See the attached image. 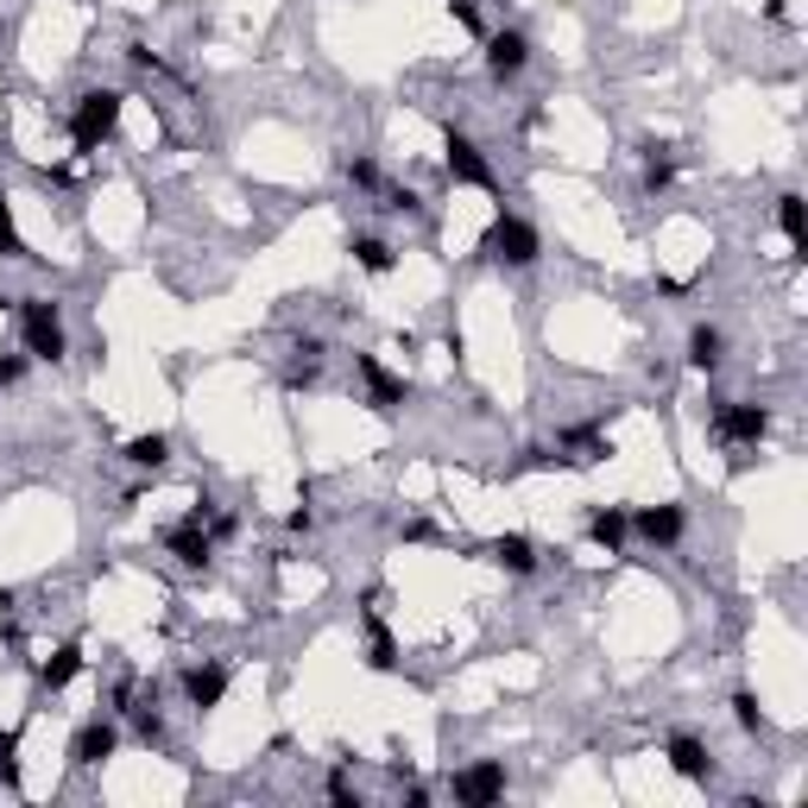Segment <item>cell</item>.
Listing matches in <instances>:
<instances>
[{
	"label": "cell",
	"instance_id": "obj_14",
	"mask_svg": "<svg viewBox=\"0 0 808 808\" xmlns=\"http://www.w3.org/2000/svg\"><path fill=\"white\" fill-rule=\"evenodd\" d=\"M638 158H645V197H664L676 183V171H682V158H676L670 139H645L638 146Z\"/></svg>",
	"mask_w": 808,
	"mask_h": 808
},
{
	"label": "cell",
	"instance_id": "obj_6",
	"mask_svg": "<svg viewBox=\"0 0 808 808\" xmlns=\"http://www.w3.org/2000/svg\"><path fill=\"white\" fill-rule=\"evenodd\" d=\"M487 77L493 82H518L525 70H531V39L518 32V26H499V32H487Z\"/></svg>",
	"mask_w": 808,
	"mask_h": 808
},
{
	"label": "cell",
	"instance_id": "obj_7",
	"mask_svg": "<svg viewBox=\"0 0 808 808\" xmlns=\"http://www.w3.org/2000/svg\"><path fill=\"white\" fill-rule=\"evenodd\" d=\"M455 802L461 808H493L499 796H506V765L499 758H480V765H461L455 770Z\"/></svg>",
	"mask_w": 808,
	"mask_h": 808
},
{
	"label": "cell",
	"instance_id": "obj_29",
	"mask_svg": "<svg viewBox=\"0 0 808 808\" xmlns=\"http://www.w3.org/2000/svg\"><path fill=\"white\" fill-rule=\"evenodd\" d=\"M449 13H455V26H461L468 39H487V20H480V0H449Z\"/></svg>",
	"mask_w": 808,
	"mask_h": 808
},
{
	"label": "cell",
	"instance_id": "obj_4",
	"mask_svg": "<svg viewBox=\"0 0 808 808\" xmlns=\"http://www.w3.org/2000/svg\"><path fill=\"white\" fill-rule=\"evenodd\" d=\"M480 247H487L499 266H512V272H525V266H537V259H543V235H537L525 216H506V209H499L493 228L480 235Z\"/></svg>",
	"mask_w": 808,
	"mask_h": 808
},
{
	"label": "cell",
	"instance_id": "obj_22",
	"mask_svg": "<svg viewBox=\"0 0 808 808\" xmlns=\"http://www.w3.org/2000/svg\"><path fill=\"white\" fill-rule=\"evenodd\" d=\"M26 770H20V727L0 732V789H20Z\"/></svg>",
	"mask_w": 808,
	"mask_h": 808
},
{
	"label": "cell",
	"instance_id": "obj_23",
	"mask_svg": "<svg viewBox=\"0 0 808 808\" xmlns=\"http://www.w3.org/2000/svg\"><path fill=\"white\" fill-rule=\"evenodd\" d=\"M0 259H32V247H26L20 221H13V202L0 197Z\"/></svg>",
	"mask_w": 808,
	"mask_h": 808
},
{
	"label": "cell",
	"instance_id": "obj_11",
	"mask_svg": "<svg viewBox=\"0 0 808 808\" xmlns=\"http://www.w3.org/2000/svg\"><path fill=\"white\" fill-rule=\"evenodd\" d=\"M355 367H360V379H367V405H373V411H398V405H405V379H398L379 355H355Z\"/></svg>",
	"mask_w": 808,
	"mask_h": 808
},
{
	"label": "cell",
	"instance_id": "obj_32",
	"mask_svg": "<svg viewBox=\"0 0 808 808\" xmlns=\"http://www.w3.org/2000/svg\"><path fill=\"white\" fill-rule=\"evenodd\" d=\"M386 209H392V216H417L423 197H417V190H386Z\"/></svg>",
	"mask_w": 808,
	"mask_h": 808
},
{
	"label": "cell",
	"instance_id": "obj_30",
	"mask_svg": "<svg viewBox=\"0 0 808 808\" xmlns=\"http://www.w3.org/2000/svg\"><path fill=\"white\" fill-rule=\"evenodd\" d=\"M348 183H355V190H379V164L367 152H355L348 158Z\"/></svg>",
	"mask_w": 808,
	"mask_h": 808
},
{
	"label": "cell",
	"instance_id": "obj_34",
	"mask_svg": "<svg viewBox=\"0 0 808 808\" xmlns=\"http://www.w3.org/2000/svg\"><path fill=\"white\" fill-rule=\"evenodd\" d=\"M322 355H329V348H322L316 336H303V341H297V360H316V367H322Z\"/></svg>",
	"mask_w": 808,
	"mask_h": 808
},
{
	"label": "cell",
	"instance_id": "obj_19",
	"mask_svg": "<svg viewBox=\"0 0 808 808\" xmlns=\"http://www.w3.org/2000/svg\"><path fill=\"white\" fill-rule=\"evenodd\" d=\"M720 360H727V336H720L714 322L689 329V367L695 373H720Z\"/></svg>",
	"mask_w": 808,
	"mask_h": 808
},
{
	"label": "cell",
	"instance_id": "obj_21",
	"mask_svg": "<svg viewBox=\"0 0 808 808\" xmlns=\"http://www.w3.org/2000/svg\"><path fill=\"white\" fill-rule=\"evenodd\" d=\"M77 676H82V645H58V651H51V664L39 670V682L58 695V689H70Z\"/></svg>",
	"mask_w": 808,
	"mask_h": 808
},
{
	"label": "cell",
	"instance_id": "obj_16",
	"mask_svg": "<svg viewBox=\"0 0 808 808\" xmlns=\"http://www.w3.org/2000/svg\"><path fill=\"white\" fill-rule=\"evenodd\" d=\"M487 556H493V562H499L506 575H537V562H543V556H537V543H531L525 531L493 537V543H487Z\"/></svg>",
	"mask_w": 808,
	"mask_h": 808
},
{
	"label": "cell",
	"instance_id": "obj_13",
	"mask_svg": "<svg viewBox=\"0 0 808 808\" xmlns=\"http://www.w3.org/2000/svg\"><path fill=\"white\" fill-rule=\"evenodd\" d=\"M664 758H670V770L682 777V784H708L714 777V758H708V746H701L695 732H676L670 746H664Z\"/></svg>",
	"mask_w": 808,
	"mask_h": 808
},
{
	"label": "cell",
	"instance_id": "obj_27",
	"mask_svg": "<svg viewBox=\"0 0 808 808\" xmlns=\"http://www.w3.org/2000/svg\"><path fill=\"white\" fill-rule=\"evenodd\" d=\"M329 802H336V808H360V784H355V770H348V758L329 770Z\"/></svg>",
	"mask_w": 808,
	"mask_h": 808
},
{
	"label": "cell",
	"instance_id": "obj_18",
	"mask_svg": "<svg viewBox=\"0 0 808 808\" xmlns=\"http://www.w3.org/2000/svg\"><path fill=\"white\" fill-rule=\"evenodd\" d=\"M607 455H612V436H600V430H562V455H556V461L593 468V461H607Z\"/></svg>",
	"mask_w": 808,
	"mask_h": 808
},
{
	"label": "cell",
	"instance_id": "obj_2",
	"mask_svg": "<svg viewBox=\"0 0 808 808\" xmlns=\"http://www.w3.org/2000/svg\"><path fill=\"white\" fill-rule=\"evenodd\" d=\"M20 336H26V355H32V360H51V367H58V360L70 355L58 297H26V303H20Z\"/></svg>",
	"mask_w": 808,
	"mask_h": 808
},
{
	"label": "cell",
	"instance_id": "obj_28",
	"mask_svg": "<svg viewBox=\"0 0 808 808\" xmlns=\"http://www.w3.org/2000/svg\"><path fill=\"white\" fill-rule=\"evenodd\" d=\"M133 714V732H139V746H164V720H158V708L146 701V708H127Z\"/></svg>",
	"mask_w": 808,
	"mask_h": 808
},
{
	"label": "cell",
	"instance_id": "obj_33",
	"mask_svg": "<svg viewBox=\"0 0 808 808\" xmlns=\"http://www.w3.org/2000/svg\"><path fill=\"white\" fill-rule=\"evenodd\" d=\"M127 58H133V70H158V51H152V44H127Z\"/></svg>",
	"mask_w": 808,
	"mask_h": 808
},
{
	"label": "cell",
	"instance_id": "obj_5",
	"mask_svg": "<svg viewBox=\"0 0 808 808\" xmlns=\"http://www.w3.org/2000/svg\"><path fill=\"white\" fill-rule=\"evenodd\" d=\"M442 171H449V183H468V190H499L493 158L480 152L461 127H442Z\"/></svg>",
	"mask_w": 808,
	"mask_h": 808
},
{
	"label": "cell",
	"instance_id": "obj_25",
	"mask_svg": "<svg viewBox=\"0 0 808 808\" xmlns=\"http://www.w3.org/2000/svg\"><path fill=\"white\" fill-rule=\"evenodd\" d=\"M367 670H379V676H392L398 670V645H392V631L373 619V645H367Z\"/></svg>",
	"mask_w": 808,
	"mask_h": 808
},
{
	"label": "cell",
	"instance_id": "obj_9",
	"mask_svg": "<svg viewBox=\"0 0 808 808\" xmlns=\"http://www.w3.org/2000/svg\"><path fill=\"white\" fill-rule=\"evenodd\" d=\"M631 531L645 537L651 550H676L682 531H689V512H682V506H638V512H631Z\"/></svg>",
	"mask_w": 808,
	"mask_h": 808
},
{
	"label": "cell",
	"instance_id": "obj_3",
	"mask_svg": "<svg viewBox=\"0 0 808 808\" xmlns=\"http://www.w3.org/2000/svg\"><path fill=\"white\" fill-rule=\"evenodd\" d=\"M708 430H714V442H727V449H758L770 436V411L765 405H746V398H714Z\"/></svg>",
	"mask_w": 808,
	"mask_h": 808
},
{
	"label": "cell",
	"instance_id": "obj_20",
	"mask_svg": "<svg viewBox=\"0 0 808 808\" xmlns=\"http://www.w3.org/2000/svg\"><path fill=\"white\" fill-rule=\"evenodd\" d=\"M348 253H355V266H360L367 278H386V272L398 266V253H392V247H386L379 235H355V240H348Z\"/></svg>",
	"mask_w": 808,
	"mask_h": 808
},
{
	"label": "cell",
	"instance_id": "obj_1",
	"mask_svg": "<svg viewBox=\"0 0 808 808\" xmlns=\"http://www.w3.org/2000/svg\"><path fill=\"white\" fill-rule=\"evenodd\" d=\"M120 114H127V96L120 89H82L77 108H70V146L77 152H101L114 139Z\"/></svg>",
	"mask_w": 808,
	"mask_h": 808
},
{
	"label": "cell",
	"instance_id": "obj_8",
	"mask_svg": "<svg viewBox=\"0 0 808 808\" xmlns=\"http://www.w3.org/2000/svg\"><path fill=\"white\" fill-rule=\"evenodd\" d=\"M114 751H120V727H114V714H96V720H82V727L70 732V765H77V770L108 765Z\"/></svg>",
	"mask_w": 808,
	"mask_h": 808
},
{
	"label": "cell",
	"instance_id": "obj_26",
	"mask_svg": "<svg viewBox=\"0 0 808 808\" xmlns=\"http://www.w3.org/2000/svg\"><path fill=\"white\" fill-rule=\"evenodd\" d=\"M732 720H739V732H770V720H765V708H758V695L751 689L732 695Z\"/></svg>",
	"mask_w": 808,
	"mask_h": 808
},
{
	"label": "cell",
	"instance_id": "obj_12",
	"mask_svg": "<svg viewBox=\"0 0 808 808\" xmlns=\"http://www.w3.org/2000/svg\"><path fill=\"white\" fill-rule=\"evenodd\" d=\"M164 550L178 556L183 569H209V562H216V537L202 531L197 518H183V525H171V531H164Z\"/></svg>",
	"mask_w": 808,
	"mask_h": 808
},
{
	"label": "cell",
	"instance_id": "obj_24",
	"mask_svg": "<svg viewBox=\"0 0 808 808\" xmlns=\"http://www.w3.org/2000/svg\"><path fill=\"white\" fill-rule=\"evenodd\" d=\"M777 228H784V240L802 253V197H796V190H784V197H777Z\"/></svg>",
	"mask_w": 808,
	"mask_h": 808
},
{
	"label": "cell",
	"instance_id": "obj_31",
	"mask_svg": "<svg viewBox=\"0 0 808 808\" xmlns=\"http://www.w3.org/2000/svg\"><path fill=\"white\" fill-rule=\"evenodd\" d=\"M26 367H32V355H0V386H20Z\"/></svg>",
	"mask_w": 808,
	"mask_h": 808
},
{
	"label": "cell",
	"instance_id": "obj_17",
	"mask_svg": "<svg viewBox=\"0 0 808 808\" xmlns=\"http://www.w3.org/2000/svg\"><path fill=\"white\" fill-rule=\"evenodd\" d=\"M120 461H127V468H139V473H158V468H164V461H171V436H164V430H146V436H133V442L120 449Z\"/></svg>",
	"mask_w": 808,
	"mask_h": 808
},
{
	"label": "cell",
	"instance_id": "obj_10",
	"mask_svg": "<svg viewBox=\"0 0 808 808\" xmlns=\"http://www.w3.org/2000/svg\"><path fill=\"white\" fill-rule=\"evenodd\" d=\"M183 701L197 714H216L221 701H228V670H221V664H190V670H183Z\"/></svg>",
	"mask_w": 808,
	"mask_h": 808
},
{
	"label": "cell",
	"instance_id": "obj_15",
	"mask_svg": "<svg viewBox=\"0 0 808 808\" xmlns=\"http://www.w3.org/2000/svg\"><path fill=\"white\" fill-rule=\"evenodd\" d=\"M588 537H593V550L619 556V550H626V537H631V512H626V506H593V512H588Z\"/></svg>",
	"mask_w": 808,
	"mask_h": 808
}]
</instances>
